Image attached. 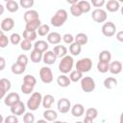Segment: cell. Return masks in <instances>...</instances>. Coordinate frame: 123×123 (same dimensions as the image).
<instances>
[{"label": "cell", "mask_w": 123, "mask_h": 123, "mask_svg": "<svg viewBox=\"0 0 123 123\" xmlns=\"http://www.w3.org/2000/svg\"><path fill=\"white\" fill-rule=\"evenodd\" d=\"M68 14L67 12L64 9H60L56 12V13L51 17L50 19V23L54 26V27H61L62 26L65 21L67 20Z\"/></svg>", "instance_id": "obj_1"}, {"label": "cell", "mask_w": 123, "mask_h": 123, "mask_svg": "<svg viewBox=\"0 0 123 123\" xmlns=\"http://www.w3.org/2000/svg\"><path fill=\"white\" fill-rule=\"evenodd\" d=\"M74 65V60L72 58V56L66 55L63 58H62L60 63H59V70L62 73V74H67L69 72L72 71Z\"/></svg>", "instance_id": "obj_2"}, {"label": "cell", "mask_w": 123, "mask_h": 123, "mask_svg": "<svg viewBox=\"0 0 123 123\" xmlns=\"http://www.w3.org/2000/svg\"><path fill=\"white\" fill-rule=\"evenodd\" d=\"M42 95L40 92H34L27 101V108L30 111H37L42 104Z\"/></svg>", "instance_id": "obj_3"}, {"label": "cell", "mask_w": 123, "mask_h": 123, "mask_svg": "<svg viewBox=\"0 0 123 123\" xmlns=\"http://www.w3.org/2000/svg\"><path fill=\"white\" fill-rule=\"evenodd\" d=\"M76 69L83 72V73H86V72H88L91 67H92V61L89 59V58H83V59H80L77 62H76Z\"/></svg>", "instance_id": "obj_4"}, {"label": "cell", "mask_w": 123, "mask_h": 123, "mask_svg": "<svg viewBox=\"0 0 123 123\" xmlns=\"http://www.w3.org/2000/svg\"><path fill=\"white\" fill-rule=\"evenodd\" d=\"M81 88L84 92H91L95 89V81L89 77H83L81 79Z\"/></svg>", "instance_id": "obj_5"}, {"label": "cell", "mask_w": 123, "mask_h": 123, "mask_svg": "<svg viewBox=\"0 0 123 123\" xmlns=\"http://www.w3.org/2000/svg\"><path fill=\"white\" fill-rule=\"evenodd\" d=\"M39 78L42 83L44 84H50L53 81V72L50 67L43 66L39 70Z\"/></svg>", "instance_id": "obj_6"}, {"label": "cell", "mask_w": 123, "mask_h": 123, "mask_svg": "<svg viewBox=\"0 0 123 123\" xmlns=\"http://www.w3.org/2000/svg\"><path fill=\"white\" fill-rule=\"evenodd\" d=\"M107 12L103 9L97 8L92 11L91 12V17L96 23H103L107 20Z\"/></svg>", "instance_id": "obj_7"}, {"label": "cell", "mask_w": 123, "mask_h": 123, "mask_svg": "<svg viewBox=\"0 0 123 123\" xmlns=\"http://www.w3.org/2000/svg\"><path fill=\"white\" fill-rule=\"evenodd\" d=\"M115 32H116V26L114 25L113 22L108 21V22L104 23V25L102 26V34L105 37H111L115 35Z\"/></svg>", "instance_id": "obj_8"}, {"label": "cell", "mask_w": 123, "mask_h": 123, "mask_svg": "<svg viewBox=\"0 0 123 123\" xmlns=\"http://www.w3.org/2000/svg\"><path fill=\"white\" fill-rule=\"evenodd\" d=\"M58 111L62 113H66L71 110V103L67 98H61L57 104Z\"/></svg>", "instance_id": "obj_9"}, {"label": "cell", "mask_w": 123, "mask_h": 123, "mask_svg": "<svg viewBox=\"0 0 123 123\" xmlns=\"http://www.w3.org/2000/svg\"><path fill=\"white\" fill-rule=\"evenodd\" d=\"M18 101H20V96L16 92H11L4 97V104L8 107H12Z\"/></svg>", "instance_id": "obj_10"}, {"label": "cell", "mask_w": 123, "mask_h": 123, "mask_svg": "<svg viewBox=\"0 0 123 123\" xmlns=\"http://www.w3.org/2000/svg\"><path fill=\"white\" fill-rule=\"evenodd\" d=\"M12 87V84L10 82V80L6 79V78H2L0 80V98L4 99L6 93L11 89Z\"/></svg>", "instance_id": "obj_11"}, {"label": "cell", "mask_w": 123, "mask_h": 123, "mask_svg": "<svg viewBox=\"0 0 123 123\" xmlns=\"http://www.w3.org/2000/svg\"><path fill=\"white\" fill-rule=\"evenodd\" d=\"M25 111H26V107L24 103L21 101H18L17 103H15L11 107V112L14 115H22L25 113Z\"/></svg>", "instance_id": "obj_12"}, {"label": "cell", "mask_w": 123, "mask_h": 123, "mask_svg": "<svg viewBox=\"0 0 123 123\" xmlns=\"http://www.w3.org/2000/svg\"><path fill=\"white\" fill-rule=\"evenodd\" d=\"M57 58H58V57L56 56V54L54 53V51H46V52H44V54H43V59H42V61H43V62H44L45 64L51 65V64H54V63L56 62Z\"/></svg>", "instance_id": "obj_13"}, {"label": "cell", "mask_w": 123, "mask_h": 123, "mask_svg": "<svg viewBox=\"0 0 123 123\" xmlns=\"http://www.w3.org/2000/svg\"><path fill=\"white\" fill-rule=\"evenodd\" d=\"M14 27V20L12 17H6L1 22V31L9 32Z\"/></svg>", "instance_id": "obj_14"}, {"label": "cell", "mask_w": 123, "mask_h": 123, "mask_svg": "<svg viewBox=\"0 0 123 123\" xmlns=\"http://www.w3.org/2000/svg\"><path fill=\"white\" fill-rule=\"evenodd\" d=\"M98 115V111L95 108H89L86 111V116L84 119V122H92Z\"/></svg>", "instance_id": "obj_15"}, {"label": "cell", "mask_w": 123, "mask_h": 123, "mask_svg": "<svg viewBox=\"0 0 123 123\" xmlns=\"http://www.w3.org/2000/svg\"><path fill=\"white\" fill-rule=\"evenodd\" d=\"M70 111H71V114H72L73 116H75V117H80V116H82V115L85 113V108H84V106H83L82 104L77 103V104H75L73 107H71Z\"/></svg>", "instance_id": "obj_16"}, {"label": "cell", "mask_w": 123, "mask_h": 123, "mask_svg": "<svg viewBox=\"0 0 123 123\" xmlns=\"http://www.w3.org/2000/svg\"><path fill=\"white\" fill-rule=\"evenodd\" d=\"M61 40H62V36L57 32H51L47 35V41L51 44L57 45L61 42Z\"/></svg>", "instance_id": "obj_17"}, {"label": "cell", "mask_w": 123, "mask_h": 123, "mask_svg": "<svg viewBox=\"0 0 123 123\" xmlns=\"http://www.w3.org/2000/svg\"><path fill=\"white\" fill-rule=\"evenodd\" d=\"M23 18H24L26 23L30 22V21H33V20H36V19H38V12L36 10H28L24 13Z\"/></svg>", "instance_id": "obj_18"}, {"label": "cell", "mask_w": 123, "mask_h": 123, "mask_svg": "<svg viewBox=\"0 0 123 123\" xmlns=\"http://www.w3.org/2000/svg\"><path fill=\"white\" fill-rule=\"evenodd\" d=\"M111 74L117 75L122 71V63L119 61H114L110 63V70H109Z\"/></svg>", "instance_id": "obj_19"}, {"label": "cell", "mask_w": 123, "mask_h": 123, "mask_svg": "<svg viewBox=\"0 0 123 123\" xmlns=\"http://www.w3.org/2000/svg\"><path fill=\"white\" fill-rule=\"evenodd\" d=\"M43 117H44L47 121L52 122V121L57 120V118H58V113H57V111H54V110L46 109L45 111L43 112Z\"/></svg>", "instance_id": "obj_20"}, {"label": "cell", "mask_w": 123, "mask_h": 123, "mask_svg": "<svg viewBox=\"0 0 123 123\" xmlns=\"http://www.w3.org/2000/svg\"><path fill=\"white\" fill-rule=\"evenodd\" d=\"M57 83L61 87H67L71 84V80L69 77H67L65 74H62L58 77Z\"/></svg>", "instance_id": "obj_21"}, {"label": "cell", "mask_w": 123, "mask_h": 123, "mask_svg": "<svg viewBox=\"0 0 123 123\" xmlns=\"http://www.w3.org/2000/svg\"><path fill=\"white\" fill-rule=\"evenodd\" d=\"M106 9L111 12H114L120 9V4L117 0H109L106 4Z\"/></svg>", "instance_id": "obj_22"}, {"label": "cell", "mask_w": 123, "mask_h": 123, "mask_svg": "<svg viewBox=\"0 0 123 123\" xmlns=\"http://www.w3.org/2000/svg\"><path fill=\"white\" fill-rule=\"evenodd\" d=\"M53 51L56 54V56L58 58H61V59L63 58L64 56H66V54H67V48L63 45H61V44H57V46L54 47Z\"/></svg>", "instance_id": "obj_23"}, {"label": "cell", "mask_w": 123, "mask_h": 123, "mask_svg": "<svg viewBox=\"0 0 123 123\" xmlns=\"http://www.w3.org/2000/svg\"><path fill=\"white\" fill-rule=\"evenodd\" d=\"M49 42L45 41V40H38V41H36V43L34 44V49H37L42 53L46 52L49 48Z\"/></svg>", "instance_id": "obj_24"}, {"label": "cell", "mask_w": 123, "mask_h": 123, "mask_svg": "<svg viewBox=\"0 0 123 123\" xmlns=\"http://www.w3.org/2000/svg\"><path fill=\"white\" fill-rule=\"evenodd\" d=\"M11 69H12V72L13 74H15V75H20V74H22V73L25 72L26 66L16 62H14V63L12 65V68H11Z\"/></svg>", "instance_id": "obj_25"}, {"label": "cell", "mask_w": 123, "mask_h": 123, "mask_svg": "<svg viewBox=\"0 0 123 123\" xmlns=\"http://www.w3.org/2000/svg\"><path fill=\"white\" fill-rule=\"evenodd\" d=\"M30 58H31V61H32L33 62L37 63V62H39L43 59V54H42V52H40V51H38V50H37V49H34V50H32V52H31Z\"/></svg>", "instance_id": "obj_26"}, {"label": "cell", "mask_w": 123, "mask_h": 123, "mask_svg": "<svg viewBox=\"0 0 123 123\" xmlns=\"http://www.w3.org/2000/svg\"><path fill=\"white\" fill-rule=\"evenodd\" d=\"M54 101H55V98H54L53 95H51V94H46V95H44L43 98H42V106H43V108H45V109H50V108L52 107Z\"/></svg>", "instance_id": "obj_27"}, {"label": "cell", "mask_w": 123, "mask_h": 123, "mask_svg": "<svg viewBox=\"0 0 123 123\" xmlns=\"http://www.w3.org/2000/svg\"><path fill=\"white\" fill-rule=\"evenodd\" d=\"M117 86V80L113 77H108L104 80V86L108 89H112L116 87Z\"/></svg>", "instance_id": "obj_28"}, {"label": "cell", "mask_w": 123, "mask_h": 123, "mask_svg": "<svg viewBox=\"0 0 123 123\" xmlns=\"http://www.w3.org/2000/svg\"><path fill=\"white\" fill-rule=\"evenodd\" d=\"M40 25H41V22L38 18V19L30 21V22H27L26 25H25V29L26 30H31V31H37L39 28Z\"/></svg>", "instance_id": "obj_29"}, {"label": "cell", "mask_w": 123, "mask_h": 123, "mask_svg": "<svg viewBox=\"0 0 123 123\" xmlns=\"http://www.w3.org/2000/svg\"><path fill=\"white\" fill-rule=\"evenodd\" d=\"M81 51H82V45H80L76 41H74L73 43L70 44V46H69V52H70V54L72 56H78V55H80Z\"/></svg>", "instance_id": "obj_30"}, {"label": "cell", "mask_w": 123, "mask_h": 123, "mask_svg": "<svg viewBox=\"0 0 123 123\" xmlns=\"http://www.w3.org/2000/svg\"><path fill=\"white\" fill-rule=\"evenodd\" d=\"M6 9L10 12H15L19 9V4L16 1H14V0L8 1V2H6Z\"/></svg>", "instance_id": "obj_31"}, {"label": "cell", "mask_w": 123, "mask_h": 123, "mask_svg": "<svg viewBox=\"0 0 123 123\" xmlns=\"http://www.w3.org/2000/svg\"><path fill=\"white\" fill-rule=\"evenodd\" d=\"M22 36H23V38L28 39L30 41H34L37 38V33L36 31H31V30H26L25 29L24 32H23V34H22Z\"/></svg>", "instance_id": "obj_32"}, {"label": "cell", "mask_w": 123, "mask_h": 123, "mask_svg": "<svg viewBox=\"0 0 123 123\" xmlns=\"http://www.w3.org/2000/svg\"><path fill=\"white\" fill-rule=\"evenodd\" d=\"M75 41L80 45H85L88 41V37L85 33H79L75 36Z\"/></svg>", "instance_id": "obj_33"}, {"label": "cell", "mask_w": 123, "mask_h": 123, "mask_svg": "<svg viewBox=\"0 0 123 123\" xmlns=\"http://www.w3.org/2000/svg\"><path fill=\"white\" fill-rule=\"evenodd\" d=\"M69 78L71 80V82H74V83H77L79 81H81V79L83 78V72L75 69L73 71L70 72V75H69Z\"/></svg>", "instance_id": "obj_34"}, {"label": "cell", "mask_w": 123, "mask_h": 123, "mask_svg": "<svg viewBox=\"0 0 123 123\" xmlns=\"http://www.w3.org/2000/svg\"><path fill=\"white\" fill-rule=\"evenodd\" d=\"M97 70L100 73H106L110 70V62L99 61L97 63Z\"/></svg>", "instance_id": "obj_35"}, {"label": "cell", "mask_w": 123, "mask_h": 123, "mask_svg": "<svg viewBox=\"0 0 123 123\" xmlns=\"http://www.w3.org/2000/svg\"><path fill=\"white\" fill-rule=\"evenodd\" d=\"M98 58H99V61L110 62L111 60V52L109 50H103V51L100 52Z\"/></svg>", "instance_id": "obj_36"}, {"label": "cell", "mask_w": 123, "mask_h": 123, "mask_svg": "<svg viewBox=\"0 0 123 123\" xmlns=\"http://www.w3.org/2000/svg\"><path fill=\"white\" fill-rule=\"evenodd\" d=\"M78 5H79V7L81 8L83 13H86V12H90V10H91V5H90V3L87 2V1H86V0L79 1V2H78Z\"/></svg>", "instance_id": "obj_37"}, {"label": "cell", "mask_w": 123, "mask_h": 123, "mask_svg": "<svg viewBox=\"0 0 123 123\" xmlns=\"http://www.w3.org/2000/svg\"><path fill=\"white\" fill-rule=\"evenodd\" d=\"M70 12H71V14H72L73 16H75V17H79V16H81L82 13H83V12H82L81 8L79 7L78 3L71 5V7H70Z\"/></svg>", "instance_id": "obj_38"}, {"label": "cell", "mask_w": 123, "mask_h": 123, "mask_svg": "<svg viewBox=\"0 0 123 123\" xmlns=\"http://www.w3.org/2000/svg\"><path fill=\"white\" fill-rule=\"evenodd\" d=\"M37 31L38 36H40V37H44V36H46V35L49 34L50 27H49L47 24H41V25L39 26V28H38Z\"/></svg>", "instance_id": "obj_39"}, {"label": "cell", "mask_w": 123, "mask_h": 123, "mask_svg": "<svg viewBox=\"0 0 123 123\" xmlns=\"http://www.w3.org/2000/svg\"><path fill=\"white\" fill-rule=\"evenodd\" d=\"M23 83L35 86L36 84H37V79H36L33 75H31V74H27V75H25L24 78H23Z\"/></svg>", "instance_id": "obj_40"}, {"label": "cell", "mask_w": 123, "mask_h": 123, "mask_svg": "<svg viewBox=\"0 0 123 123\" xmlns=\"http://www.w3.org/2000/svg\"><path fill=\"white\" fill-rule=\"evenodd\" d=\"M9 42H10V39L4 34V31H1L0 32V47L1 48H5L6 46H8Z\"/></svg>", "instance_id": "obj_41"}, {"label": "cell", "mask_w": 123, "mask_h": 123, "mask_svg": "<svg viewBox=\"0 0 123 123\" xmlns=\"http://www.w3.org/2000/svg\"><path fill=\"white\" fill-rule=\"evenodd\" d=\"M32 47H34L32 45V41H30L28 39H25V38L23 40H21V42H20V48L23 51H30Z\"/></svg>", "instance_id": "obj_42"}, {"label": "cell", "mask_w": 123, "mask_h": 123, "mask_svg": "<svg viewBox=\"0 0 123 123\" xmlns=\"http://www.w3.org/2000/svg\"><path fill=\"white\" fill-rule=\"evenodd\" d=\"M10 41L12 42V44L13 45H17V44H20L21 42V36L17 33H13L12 34V36L10 37Z\"/></svg>", "instance_id": "obj_43"}, {"label": "cell", "mask_w": 123, "mask_h": 123, "mask_svg": "<svg viewBox=\"0 0 123 123\" xmlns=\"http://www.w3.org/2000/svg\"><path fill=\"white\" fill-rule=\"evenodd\" d=\"M35 4V0H19V5L24 9H31Z\"/></svg>", "instance_id": "obj_44"}, {"label": "cell", "mask_w": 123, "mask_h": 123, "mask_svg": "<svg viewBox=\"0 0 123 123\" xmlns=\"http://www.w3.org/2000/svg\"><path fill=\"white\" fill-rule=\"evenodd\" d=\"M34 87H35V86H30V85H27V84L23 83V84H22V86H21V91H22L24 94H30L31 92H33Z\"/></svg>", "instance_id": "obj_45"}, {"label": "cell", "mask_w": 123, "mask_h": 123, "mask_svg": "<svg viewBox=\"0 0 123 123\" xmlns=\"http://www.w3.org/2000/svg\"><path fill=\"white\" fill-rule=\"evenodd\" d=\"M23 121L25 123H34L35 122V115L32 112H25L23 116Z\"/></svg>", "instance_id": "obj_46"}, {"label": "cell", "mask_w": 123, "mask_h": 123, "mask_svg": "<svg viewBox=\"0 0 123 123\" xmlns=\"http://www.w3.org/2000/svg\"><path fill=\"white\" fill-rule=\"evenodd\" d=\"M62 40L67 44H71L75 41V37L71 34H64L62 37Z\"/></svg>", "instance_id": "obj_47"}, {"label": "cell", "mask_w": 123, "mask_h": 123, "mask_svg": "<svg viewBox=\"0 0 123 123\" xmlns=\"http://www.w3.org/2000/svg\"><path fill=\"white\" fill-rule=\"evenodd\" d=\"M16 62L26 66V65L28 64V57H27L26 55H24V54H21V55H19V56L17 57Z\"/></svg>", "instance_id": "obj_48"}, {"label": "cell", "mask_w": 123, "mask_h": 123, "mask_svg": "<svg viewBox=\"0 0 123 123\" xmlns=\"http://www.w3.org/2000/svg\"><path fill=\"white\" fill-rule=\"evenodd\" d=\"M16 116H17V115H14V114L9 115V116H7V117L5 118L4 122H5V123H18V118H17Z\"/></svg>", "instance_id": "obj_49"}, {"label": "cell", "mask_w": 123, "mask_h": 123, "mask_svg": "<svg viewBox=\"0 0 123 123\" xmlns=\"http://www.w3.org/2000/svg\"><path fill=\"white\" fill-rule=\"evenodd\" d=\"M91 4L95 8H101L105 5V0H91Z\"/></svg>", "instance_id": "obj_50"}, {"label": "cell", "mask_w": 123, "mask_h": 123, "mask_svg": "<svg viewBox=\"0 0 123 123\" xmlns=\"http://www.w3.org/2000/svg\"><path fill=\"white\" fill-rule=\"evenodd\" d=\"M116 39L120 42H123V31H119L116 33Z\"/></svg>", "instance_id": "obj_51"}, {"label": "cell", "mask_w": 123, "mask_h": 123, "mask_svg": "<svg viewBox=\"0 0 123 123\" xmlns=\"http://www.w3.org/2000/svg\"><path fill=\"white\" fill-rule=\"evenodd\" d=\"M5 64H6V62H5V59L3 57L0 58V70H3L5 68Z\"/></svg>", "instance_id": "obj_52"}, {"label": "cell", "mask_w": 123, "mask_h": 123, "mask_svg": "<svg viewBox=\"0 0 123 123\" xmlns=\"http://www.w3.org/2000/svg\"><path fill=\"white\" fill-rule=\"evenodd\" d=\"M66 2L71 4V5H73V4H77L79 2V0H66Z\"/></svg>", "instance_id": "obj_53"}, {"label": "cell", "mask_w": 123, "mask_h": 123, "mask_svg": "<svg viewBox=\"0 0 123 123\" xmlns=\"http://www.w3.org/2000/svg\"><path fill=\"white\" fill-rule=\"evenodd\" d=\"M119 121H120V123H123V112H121V114H120V119H119Z\"/></svg>", "instance_id": "obj_54"}, {"label": "cell", "mask_w": 123, "mask_h": 123, "mask_svg": "<svg viewBox=\"0 0 123 123\" xmlns=\"http://www.w3.org/2000/svg\"><path fill=\"white\" fill-rule=\"evenodd\" d=\"M0 8H1V13H3V10H4V7L2 5H0Z\"/></svg>", "instance_id": "obj_55"}, {"label": "cell", "mask_w": 123, "mask_h": 123, "mask_svg": "<svg viewBox=\"0 0 123 123\" xmlns=\"http://www.w3.org/2000/svg\"><path fill=\"white\" fill-rule=\"evenodd\" d=\"M121 13H122V15H123V6H122V8H121Z\"/></svg>", "instance_id": "obj_56"}, {"label": "cell", "mask_w": 123, "mask_h": 123, "mask_svg": "<svg viewBox=\"0 0 123 123\" xmlns=\"http://www.w3.org/2000/svg\"><path fill=\"white\" fill-rule=\"evenodd\" d=\"M118 2H121V3H123V0H117Z\"/></svg>", "instance_id": "obj_57"}, {"label": "cell", "mask_w": 123, "mask_h": 123, "mask_svg": "<svg viewBox=\"0 0 123 123\" xmlns=\"http://www.w3.org/2000/svg\"><path fill=\"white\" fill-rule=\"evenodd\" d=\"M3 1H5V2H8V1H11V0H3Z\"/></svg>", "instance_id": "obj_58"}]
</instances>
